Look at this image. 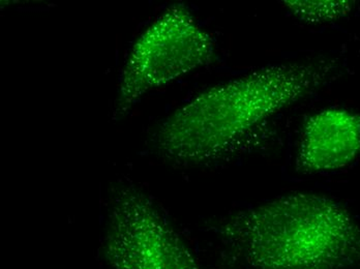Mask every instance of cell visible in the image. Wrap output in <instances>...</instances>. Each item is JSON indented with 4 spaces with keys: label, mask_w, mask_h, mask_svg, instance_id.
<instances>
[{
    "label": "cell",
    "mask_w": 360,
    "mask_h": 269,
    "mask_svg": "<svg viewBox=\"0 0 360 269\" xmlns=\"http://www.w3.org/2000/svg\"><path fill=\"white\" fill-rule=\"evenodd\" d=\"M327 63L266 65L210 87L165 119L160 152L180 164H202L231 154L267 120L323 84Z\"/></svg>",
    "instance_id": "obj_1"
},
{
    "label": "cell",
    "mask_w": 360,
    "mask_h": 269,
    "mask_svg": "<svg viewBox=\"0 0 360 269\" xmlns=\"http://www.w3.org/2000/svg\"><path fill=\"white\" fill-rule=\"evenodd\" d=\"M223 228L224 237L260 269H325L356 238L341 207L311 194L270 201L237 214Z\"/></svg>",
    "instance_id": "obj_2"
},
{
    "label": "cell",
    "mask_w": 360,
    "mask_h": 269,
    "mask_svg": "<svg viewBox=\"0 0 360 269\" xmlns=\"http://www.w3.org/2000/svg\"><path fill=\"white\" fill-rule=\"evenodd\" d=\"M216 45L184 4H173L134 44L120 77L114 111L126 114L150 91L212 63Z\"/></svg>",
    "instance_id": "obj_3"
},
{
    "label": "cell",
    "mask_w": 360,
    "mask_h": 269,
    "mask_svg": "<svg viewBox=\"0 0 360 269\" xmlns=\"http://www.w3.org/2000/svg\"><path fill=\"white\" fill-rule=\"evenodd\" d=\"M107 254L115 269H198L150 201L133 190L114 203Z\"/></svg>",
    "instance_id": "obj_4"
},
{
    "label": "cell",
    "mask_w": 360,
    "mask_h": 269,
    "mask_svg": "<svg viewBox=\"0 0 360 269\" xmlns=\"http://www.w3.org/2000/svg\"><path fill=\"white\" fill-rule=\"evenodd\" d=\"M360 154V115L342 109H327L307 118L296 166L304 173L340 169Z\"/></svg>",
    "instance_id": "obj_5"
},
{
    "label": "cell",
    "mask_w": 360,
    "mask_h": 269,
    "mask_svg": "<svg viewBox=\"0 0 360 269\" xmlns=\"http://www.w3.org/2000/svg\"><path fill=\"white\" fill-rule=\"evenodd\" d=\"M284 6L295 18L309 23H320L341 18L348 14L351 6L347 1H285Z\"/></svg>",
    "instance_id": "obj_6"
}]
</instances>
